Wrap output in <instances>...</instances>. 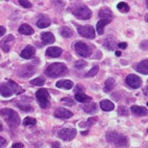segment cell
Masks as SVG:
<instances>
[{"instance_id":"1","label":"cell","mask_w":148,"mask_h":148,"mask_svg":"<svg viewBox=\"0 0 148 148\" xmlns=\"http://www.w3.org/2000/svg\"><path fill=\"white\" fill-rule=\"evenodd\" d=\"M0 116L11 128H16L20 124V118L16 111L9 108L0 110Z\"/></svg>"},{"instance_id":"2","label":"cell","mask_w":148,"mask_h":148,"mask_svg":"<svg viewBox=\"0 0 148 148\" xmlns=\"http://www.w3.org/2000/svg\"><path fill=\"white\" fill-rule=\"evenodd\" d=\"M23 92V89L15 82L11 80L0 84V95L4 97H10L15 93L19 94Z\"/></svg>"},{"instance_id":"3","label":"cell","mask_w":148,"mask_h":148,"mask_svg":"<svg viewBox=\"0 0 148 148\" xmlns=\"http://www.w3.org/2000/svg\"><path fill=\"white\" fill-rule=\"evenodd\" d=\"M106 138L108 143L114 144L116 147H127L129 145V141L126 136L116 131H110L106 134Z\"/></svg>"},{"instance_id":"4","label":"cell","mask_w":148,"mask_h":148,"mask_svg":"<svg viewBox=\"0 0 148 148\" xmlns=\"http://www.w3.org/2000/svg\"><path fill=\"white\" fill-rule=\"evenodd\" d=\"M68 68L63 63H53L51 64L46 69L45 74L50 78H56L64 76L68 73Z\"/></svg>"},{"instance_id":"5","label":"cell","mask_w":148,"mask_h":148,"mask_svg":"<svg viewBox=\"0 0 148 148\" xmlns=\"http://www.w3.org/2000/svg\"><path fill=\"white\" fill-rule=\"evenodd\" d=\"M37 101L40 104V106L43 109H46L50 106V95L46 89H40L36 93Z\"/></svg>"},{"instance_id":"6","label":"cell","mask_w":148,"mask_h":148,"mask_svg":"<svg viewBox=\"0 0 148 148\" xmlns=\"http://www.w3.org/2000/svg\"><path fill=\"white\" fill-rule=\"evenodd\" d=\"M73 15L79 19L86 20L91 18L92 11L88 7H86L85 5H81L74 10Z\"/></svg>"},{"instance_id":"7","label":"cell","mask_w":148,"mask_h":148,"mask_svg":"<svg viewBox=\"0 0 148 148\" xmlns=\"http://www.w3.org/2000/svg\"><path fill=\"white\" fill-rule=\"evenodd\" d=\"M75 50L78 55L83 57H88L92 53V48L83 41H77L75 44Z\"/></svg>"},{"instance_id":"8","label":"cell","mask_w":148,"mask_h":148,"mask_svg":"<svg viewBox=\"0 0 148 148\" xmlns=\"http://www.w3.org/2000/svg\"><path fill=\"white\" fill-rule=\"evenodd\" d=\"M77 131L76 129L64 128L58 132V136L64 141H71L77 136Z\"/></svg>"},{"instance_id":"9","label":"cell","mask_w":148,"mask_h":148,"mask_svg":"<svg viewBox=\"0 0 148 148\" xmlns=\"http://www.w3.org/2000/svg\"><path fill=\"white\" fill-rule=\"evenodd\" d=\"M77 29L78 33L83 37L90 39V40H92L95 38V31L92 26H89V25L78 26Z\"/></svg>"},{"instance_id":"10","label":"cell","mask_w":148,"mask_h":148,"mask_svg":"<svg viewBox=\"0 0 148 148\" xmlns=\"http://www.w3.org/2000/svg\"><path fill=\"white\" fill-rule=\"evenodd\" d=\"M126 82L132 89H138L142 85L141 78L135 74H130L126 78Z\"/></svg>"},{"instance_id":"11","label":"cell","mask_w":148,"mask_h":148,"mask_svg":"<svg viewBox=\"0 0 148 148\" xmlns=\"http://www.w3.org/2000/svg\"><path fill=\"white\" fill-rule=\"evenodd\" d=\"M15 44V37L12 35H8L3 39L0 42V48H2L5 52H8L11 49V46Z\"/></svg>"},{"instance_id":"12","label":"cell","mask_w":148,"mask_h":148,"mask_svg":"<svg viewBox=\"0 0 148 148\" xmlns=\"http://www.w3.org/2000/svg\"><path fill=\"white\" fill-rule=\"evenodd\" d=\"M35 67L31 65V64H26L22 66L18 69V76L23 78H28L31 76H32V74L35 73Z\"/></svg>"},{"instance_id":"13","label":"cell","mask_w":148,"mask_h":148,"mask_svg":"<svg viewBox=\"0 0 148 148\" xmlns=\"http://www.w3.org/2000/svg\"><path fill=\"white\" fill-rule=\"evenodd\" d=\"M73 113L70 110H67L65 108H58L54 112V116L56 118L62 119H68L73 116Z\"/></svg>"},{"instance_id":"14","label":"cell","mask_w":148,"mask_h":148,"mask_svg":"<svg viewBox=\"0 0 148 148\" xmlns=\"http://www.w3.org/2000/svg\"><path fill=\"white\" fill-rule=\"evenodd\" d=\"M36 54V48L32 45H27L21 52V57L23 59H32Z\"/></svg>"},{"instance_id":"15","label":"cell","mask_w":148,"mask_h":148,"mask_svg":"<svg viewBox=\"0 0 148 148\" xmlns=\"http://www.w3.org/2000/svg\"><path fill=\"white\" fill-rule=\"evenodd\" d=\"M50 24H51V20H50V18H48V15H43V14L40 15V17L38 18L36 23V25L38 27L45 28V27L49 26Z\"/></svg>"},{"instance_id":"16","label":"cell","mask_w":148,"mask_h":148,"mask_svg":"<svg viewBox=\"0 0 148 148\" xmlns=\"http://www.w3.org/2000/svg\"><path fill=\"white\" fill-rule=\"evenodd\" d=\"M63 52L62 48H59V47H49V48L46 50L45 54L49 57L52 58H56L59 57L61 55V53Z\"/></svg>"},{"instance_id":"17","label":"cell","mask_w":148,"mask_h":148,"mask_svg":"<svg viewBox=\"0 0 148 148\" xmlns=\"http://www.w3.org/2000/svg\"><path fill=\"white\" fill-rule=\"evenodd\" d=\"M103 45L109 50H114L117 46V40L113 36H108L104 40Z\"/></svg>"},{"instance_id":"18","label":"cell","mask_w":148,"mask_h":148,"mask_svg":"<svg viewBox=\"0 0 148 148\" xmlns=\"http://www.w3.org/2000/svg\"><path fill=\"white\" fill-rule=\"evenodd\" d=\"M134 69L140 73L142 74H144V75H147L148 74V61L147 60H142L141 62L137 64L135 66H134Z\"/></svg>"},{"instance_id":"19","label":"cell","mask_w":148,"mask_h":148,"mask_svg":"<svg viewBox=\"0 0 148 148\" xmlns=\"http://www.w3.org/2000/svg\"><path fill=\"white\" fill-rule=\"evenodd\" d=\"M41 40L45 45H51L55 42V36L51 32H43L41 34Z\"/></svg>"},{"instance_id":"20","label":"cell","mask_w":148,"mask_h":148,"mask_svg":"<svg viewBox=\"0 0 148 148\" xmlns=\"http://www.w3.org/2000/svg\"><path fill=\"white\" fill-rule=\"evenodd\" d=\"M56 86L57 88L64 89H71L73 87V82L70 81V80H60L59 82L56 83Z\"/></svg>"},{"instance_id":"21","label":"cell","mask_w":148,"mask_h":148,"mask_svg":"<svg viewBox=\"0 0 148 148\" xmlns=\"http://www.w3.org/2000/svg\"><path fill=\"white\" fill-rule=\"evenodd\" d=\"M130 111L133 114L136 116H145L147 114V108L138 106H133L130 108Z\"/></svg>"},{"instance_id":"22","label":"cell","mask_w":148,"mask_h":148,"mask_svg":"<svg viewBox=\"0 0 148 148\" xmlns=\"http://www.w3.org/2000/svg\"><path fill=\"white\" fill-rule=\"evenodd\" d=\"M83 110L87 114H94L97 110V106L95 102H89V103L85 104L82 106Z\"/></svg>"},{"instance_id":"23","label":"cell","mask_w":148,"mask_h":148,"mask_svg":"<svg viewBox=\"0 0 148 148\" xmlns=\"http://www.w3.org/2000/svg\"><path fill=\"white\" fill-rule=\"evenodd\" d=\"M99 17L101 18V19H110L113 18V13L110 8H101L99 11Z\"/></svg>"},{"instance_id":"24","label":"cell","mask_w":148,"mask_h":148,"mask_svg":"<svg viewBox=\"0 0 148 148\" xmlns=\"http://www.w3.org/2000/svg\"><path fill=\"white\" fill-rule=\"evenodd\" d=\"M18 32L22 35H26V36H30V35H32L34 34V30L33 28L31 26H29L28 24H22L21 26L18 27Z\"/></svg>"},{"instance_id":"25","label":"cell","mask_w":148,"mask_h":148,"mask_svg":"<svg viewBox=\"0 0 148 148\" xmlns=\"http://www.w3.org/2000/svg\"><path fill=\"white\" fill-rule=\"evenodd\" d=\"M75 99L82 103H88L91 101L92 97L85 94L84 92H77L75 94Z\"/></svg>"},{"instance_id":"26","label":"cell","mask_w":148,"mask_h":148,"mask_svg":"<svg viewBox=\"0 0 148 148\" xmlns=\"http://www.w3.org/2000/svg\"><path fill=\"white\" fill-rule=\"evenodd\" d=\"M110 22L111 20H110V19H101V20H99L97 23L96 26L97 33L101 36L104 33V27H105V26L109 24V23H110Z\"/></svg>"},{"instance_id":"27","label":"cell","mask_w":148,"mask_h":148,"mask_svg":"<svg viewBox=\"0 0 148 148\" xmlns=\"http://www.w3.org/2000/svg\"><path fill=\"white\" fill-rule=\"evenodd\" d=\"M101 109L104 111H111L114 109V103L109 100H102L100 102Z\"/></svg>"},{"instance_id":"28","label":"cell","mask_w":148,"mask_h":148,"mask_svg":"<svg viewBox=\"0 0 148 148\" xmlns=\"http://www.w3.org/2000/svg\"><path fill=\"white\" fill-rule=\"evenodd\" d=\"M60 33L64 38H70L73 36V31L69 27L64 26L60 30Z\"/></svg>"},{"instance_id":"29","label":"cell","mask_w":148,"mask_h":148,"mask_svg":"<svg viewBox=\"0 0 148 148\" xmlns=\"http://www.w3.org/2000/svg\"><path fill=\"white\" fill-rule=\"evenodd\" d=\"M115 84V80L114 78H108L107 80L105 82V85H104L103 90L106 92H108L110 91L111 89L114 88V85Z\"/></svg>"},{"instance_id":"30","label":"cell","mask_w":148,"mask_h":148,"mask_svg":"<svg viewBox=\"0 0 148 148\" xmlns=\"http://www.w3.org/2000/svg\"><path fill=\"white\" fill-rule=\"evenodd\" d=\"M117 8L119 9V11L122 13H127L130 11V7L128 4L124 2H121L117 5Z\"/></svg>"},{"instance_id":"31","label":"cell","mask_w":148,"mask_h":148,"mask_svg":"<svg viewBox=\"0 0 148 148\" xmlns=\"http://www.w3.org/2000/svg\"><path fill=\"white\" fill-rule=\"evenodd\" d=\"M98 71H99V66L95 65V66L92 67V69L87 73V74L85 75V77H92L96 76V74H97Z\"/></svg>"},{"instance_id":"32","label":"cell","mask_w":148,"mask_h":148,"mask_svg":"<svg viewBox=\"0 0 148 148\" xmlns=\"http://www.w3.org/2000/svg\"><path fill=\"white\" fill-rule=\"evenodd\" d=\"M23 124L24 126H30V125H36V120L31 117H26L23 121Z\"/></svg>"},{"instance_id":"33","label":"cell","mask_w":148,"mask_h":148,"mask_svg":"<svg viewBox=\"0 0 148 148\" xmlns=\"http://www.w3.org/2000/svg\"><path fill=\"white\" fill-rule=\"evenodd\" d=\"M45 80L41 77H37L33 79L32 81H31V84L36 86H43L45 85Z\"/></svg>"},{"instance_id":"34","label":"cell","mask_w":148,"mask_h":148,"mask_svg":"<svg viewBox=\"0 0 148 148\" xmlns=\"http://www.w3.org/2000/svg\"><path fill=\"white\" fill-rule=\"evenodd\" d=\"M17 106H18V107L20 109V110H22L23 111H27V112H29V111H32L33 110V108L32 107V106H30L28 104H17Z\"/></svg>"},{"instance_id":"35","label":"cell","mask_w":148,"mask_h":148,"mask_svg":"<svg viewBox=\"0 0 148 148\" xmlns=\"http://www.w3.org/2000/svg\"><path fill=\"white\" fill-rule=\"evenodd\" d=\"M87 65H88V63L86 61H84V60H78L74 64L75 68L77 69H82L85 68Z\"/></svg>"},{"instance_id":"36","label":"cell","mask_w":148,"mask_h":148,"mask_svg":"<svg viewBox=\"0 0 148 148\" xmlns=\"http://www.w3.org/2000/svg\"><path fill=\"white\" fill-rule=\"evenodd\" d=\"M97 117H93V118H89V119H88V121L86 122H83V124H84V126H82V127H85V126H92V125H93L95 122L97 121Z\"/></svg>"},{"instance_id":"37","label":"cell","mask_w":148,"mask_h":148,"mask_svg":"<svg viewBox=\"0 0 148 148\" xmlns=\"http://www.w3.org/2000/svg\"><path fill=\"white\" fill-rule=\"evenodd\" d=\"M61 101L64 102L68 106H72L75 105V101L73 100H72L69 97H64V98L61 99Z\"/></svg>"},{"instance_id":"38","label":"cell","mask_w":148,"mask_h":148,"mask_svg":"<svg viewBox=\"0 0 148 148\" xmlns=\"http://www.w3.org/2000/svg\"><path fill=\"white\" fill-rule=\"evenodd\" d=\"M119 114L122 116H127L128 115V110L126 106H120L119 108Z\"/></svg>"},{"instance_id":"39","label":"cell","mask_w":148,"mask_h":148,"mask_svg":"<svg viewBox=\"0 0 148 148\" xmlns=\"http://www.w3.org/2000/svg\"><path fill=\"white\" fill-rule=\"evenodd\" d=\"M19 4L23 7L24 8H32V3H30L29 1H25V0H19L18 1Z\"/></svg>"},{"instance_id":"40","label":"cell","mask_w":148,"mask_h":148,"mask_svg":"<svg viewBox=\"0 0 148 148\" xmlns=\"http://www.w3.org/2000/svg\"><path fill=\"white\" fill-rule=\"evenodd\" d=\"M7 145V140L3 137L0 136V147H4Z\"/></svg>"},{"instance_id":"41","label":"cell","mask_w":148,"mask_h":148,"mask_svg":"<svg viewBox=\"0 0 148 148\" xmlns=\"http://www.w3.org/2000/svg\"><path fill=\"white\" fill-rule=\"evenodd\" d=\"M85 90L84 87L81 85H77L76 86V89H75V92H83V91Z\"/></svg>"},{"instance_id":"42","label":"cell","mask_w":148,"mask_h":148,"mask_svg":"<svg viewBox=\"0 0 148 148\" xmlns=\"http://www.w3.org/2000/svg\"><path fill=\"white\" fill-rule=\"evenodd\" d=\"M118 47L119 48H122V49H126L127 48V44L126 42H122V43H119L118 45Z\"/></svg>"},{"instance_id":"43","label":"cell","mask_w":148,"mask_h":148,"mask_svg":"<svg viewBox=\"0 0 148 148\" xmlns=\"http://www.w3.org/2000/svg\"><path fill=\"white\" fill-rule=\"evenodd\" d=\"M6 33V29L3 26H0V37H2L4 34Z\"/></svg>"},{"instance_id":"44","label":"cell","mask_w":148,"mask_h":148,"mask_svg":"<svg viewBox=\"0 0 148 148\" xmlns=\"http://www.w3.org/2000/svg\"><path fill=\"white\" fill-rule=\"evenodd\" d=\"M23 145L22 143H15L12 146V148H23Z\"/></svg>"},{"instance_id":"45","label":"cell","mask_w":148,"mask_h":148,"mask_svg":"<svg viewBox=\"0 0 148 148\" xmlns=\"http://www.w3.org/2000/svg\"><path fill=\"white\" fill-rule=\"evenodd\" d=\"M60 143H57V142H56V143H54L53 144H52V148H60Z\"/></svg>"},{"instance_id":"46","label":"cell","mask_w":148,"mask_h":148,"mask_svg":"<svg viewBox=\"0 0 148 148\" xmlns=\"http://www.w3.org/2000/svg\"><path fill=\"white\" fill-rule=\"evenodd\" d=\"M115 54H116V56H120L122 55V53H121V52H120V51H116Z\"/></svg>"},{"instance_id":"47","label":"cell","mask_w":148,"mask_h":148,"mask_svg":"<svg viewBox=\"0 0 148 148\" xmlns=\"http://www.w3.org/2000/svg\"><path fill=\"white\" fill-rule=\"evenodd\" d=\"M3 130V126H2V124L0 123V131H2Z\"/></svg>"},{"instance_id":"48","label":"cell","mask_w":148,"mask_h":148,"mask_svg":"<svg viewBox=\"0 0 148 148\" xmlns=\"http://www.w3.org/2000/svg\"><path fill=\"white\" fill-rule=\"evenodd\" d=\"M147 87H146V89H145V95H147Z\"/></svg>"}]
</instances>
